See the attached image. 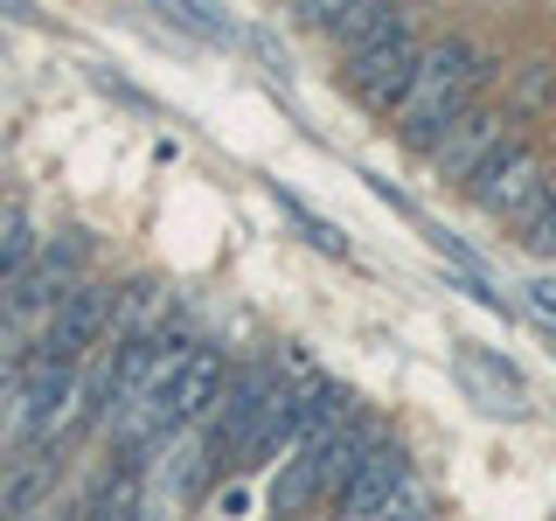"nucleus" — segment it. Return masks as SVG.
<instances>
[{
	"mask_svg": "<svg viewBox=\"0 0 556 521\" xmlns=\"http://www.w3.org/2000/svg\"><path fill=\"white\" fill-rule=\"evenodd\" d=\"M278 390H286V369H278V361H243L237 382H223V404L208 417V452H216V466H237L243 439L257 431V417L271 410Z\"/></svg>",
	"mask_w": 556,
	"mask_h": 521,
	"instance_id": "6",
	"label": "nucleus"
},
{
	"mask_svg": "<svg viewBox=\"0 0 556 521\" xmlns=\"http://www.w3.org/2000/svg\"><path fill=\"white\" fill-rule=\"evenodd\" d=\"M508 126H515L508 104H501V112H494V104H466V112L452 118L439 139H431V153H425L431 174H439V181H452V188H466V181L480 174L486 153H494L501 139H508Z\"/></svg>",
	"mask_w": 556,
	"mask_h": 521,
	"instance_id": "7",
	"label": "nucleus"
},
{
	"mask_svg": "<svg viewBox=\"0 0 556 521\" xmlns=\"http://www.w3.org/2000/svg\"><path fill=\"white\" fill-rule=\"evenodd\" d=\"M486 77H494V63H486L466 35H439V42H425V56H417V84H410V98L396 104V139H404L410 153H431V139H439L452 118L480 98Z\"/></svg>",
	"mask_w": 556,
	"mask_h": 521,
	"instance_id": "1",
	"label": "nucleus"
},
{
	"mask_svg": "<svg viewBox=\"0 0 556 521\" xmlns=\"http://www.w3.org/2000/svg\"><path fill=\"white\" fill-rule=\"evenodd\" d=\"M410 473V459H404V445L396 439H376L369 445V459L355 466V473L341 480V494H334V508L341 514H382V500H390V486Z\"/></svg>",
	"mask_w": 556,
	"mask_h": 521,
	"instance_id": "10",
	"label": "nucleus"
},
{
	"mask_svg": "<svg viewBox=\"0 0 556 521\" xmlns=\"http://www.w3.org/2000/svg\"><path fill=\"white\" fill-rule=\"evenodd\" d=\"M466 188H473V202L486 208V216L515 223V216H529V208L543 202L549 181H543V161H535L529 147H508V139H501V147L480 161V174H473Z\"/></svg>",
	"mask_w": 556,
	"mask_h": 521,
	"instance_id": "8",
	"label": "nucleus"
},
{
	"mask_svg": "<svg viewBox=\"0 0 556 521\" xmlns=\"http://www.w3.org/2000/svg\"><path fill=\"white\" fill-rule=\"evenodd\" d=\"M0 14H8V22H42V14H35V0H0Z\"/></svg>",
	"mask_w": 556,
	"mask_h": 521,
	"instance_id": "22",
	"label": "nucleus"
},
{
	"mask_svg": "<svg viewBox=\"0 0 556 521\" xmlns=\"http://www.w3.org/2000/svg\"><path fill=\"white\" fill-rule=\"evenodd\" d=\"M376 439H390V431H382L376 417L348 410L334 431H320L313 445H300V459H292L286 473L271 480V508H278V514H300V508H320V500H334V494H341V480L355 473L362 459H369V445H376Z\"/></svg>",
	"mask_w": 556,
	"mask_h": 521,
	"instance_id": "2",
	"label": "nucleus"
},
{
	"mask_svg": "<svg viewBox=\"0 0 556 521\" xmlns=\"http://www.w3.org/2000/svg\"><path fill=\"white\" fill-rule=\"evenodd\" d=\"M167 8H174V22H181V28H195L202 42L237 49V22L223 14V0H167Z\"/></svg>",
	"mask_w": 556,
	"mask_h": 521,
	"instance_id": "17",
	"label": "nucleus"
},
{
	"mask_svg": "<svg viewBox=\"0 0 556 521\" xmlns=\"http://www.w3.org/2000/svg\"><path fill=\"white\" fill-rule=\"evenodd\" d=\"M556 104V63H521L515 77H508V118H543Z\"/></svg>",
	"mask_w": 556,
	"mask_h": 521,
	"instance_id": "14",
	"label": "nucleus"
},
{
	"mask_svg": "<svg viewBox=\"0 0 556 521\" xmlns=\"http://www.w3.org/2000/svg\"><path fill=\"white\" fill-rule=\"evenodd\" d=\"M202 508H208V514H251L257 500H251V486H208Z\"/></svg>",
	"mask_w": 556,
	"mask_h": 521,
	"instance_id": "21",
	"label": "nucleus"
},
{
	"mask_svg": "<svg viewBox=\"0 0 556 521\" xmlns=\"http://www.w3.org/2000/svg\"><path fill=\"white\" fill-rule=\"evenodd\" d=\"M8 216H14V208H8V202H0V230H8Z\"/></svg>",
	"mask_w": 556,
	"mask_h": 521,
	"instance_id": "23",
	"label": "nucleus"
},
{
	"mask_svg": "<svg viewBox=\"0 0 556 521\" xmlns=\"http://www.w3.org/2000/svg\"><path fill=\"white\" fill-rule=\"evenodd\" d=\"M390 22H404V14H396V0H341L334 22H327V35H334L341 56H348V49H362L369 35H382Z\"/></svg>",
	"mask_w": 556,
	"mask_h": 521,
	"instance_id": "13",
	"label": "nucleus"
},
{
	"mask_svg": "<svg viewBox=\"0 0 556 521\" xmlns=\"http://www.w3.org/2000/svg\"><path fill=\"white\" fill-rule=\"evenodd\" d=\"M139 500H147V494H139V466H118V473L84 500V514H104V521H112V514H139Z\"/></svg>",
	"mask_w": 556,
	"mask_h": 521,
	"instance_id": "18",
	"label": "nucleus"
},
{
	"mask_svg": "<svg viewBox=\"0 0 556 521\" xmlns=\"http://www.w3.org/2000/svg\"><path fill=\"white\" fill-rule=\"evenodd\" d=\"M84 265H91V237L84 230L49 237L42 251H35V265L22 271V285L0 300V313H8V320H49V313L70 300V285L84 278Z\"/></svg>",
	"mask_w": 556,
	"mask_h": 521,
	"instance_id": "4",
	"label": "nucleus"
},
{
	"mask_svg": "<svg viewBox=\"0 0 556 521\" xmlns=\"http://www.w3.org/2000/svg\"><path fill=\"white\" fill-rule=\"evenodd\" d=\"M417 56H425V42L410 35V22H390L382 35H369L362 49H348V84L362 91L369 112L396 118V104H404L410 84H417Z\"/></svg>",
	"mask_w": 556,
	"mask_h": 521,
	"instance_id": "3",
	"label": "nucleus"
},
{
	"mask_svg": "<svg viewBox=\"0 0 556 521\" xmlns=\"http://www.w3.org/2000/svg\"><path fill=\"white\" fill-rule=\"evenodd\" d=\"M112 306H118V285H91V278H77L70 300L42 320L35 355H49V361H91V347L112 334Z\"/></svg>",
	"mask_w": 556,
	"mask_h": 521,
	"instance_id": "5",
	"label": "nucleus"
},
{
	"mask_svg": "<svg viewBox=\"0 0 556 521\" xmlns=\"http://www.w3.org/2000/svg\"><path fill=\"white\" fill-rule=\"evenodd\" d=\"M521 306H529V320L556 334V278H535V285H521Z\"/></svg>",
	"mask_w": 556,
	"mask_h": 521,
	"instance_id": "20",
	"label": "nucleus"
},
{
	"mask_svg": "<svg viewBox=\"0 0 556 521\" xmlns=\"http://www.w3.org/2000/svg\"><path fill=\"white\" fill-rule=\"evenodd\" d=\"M161 320H174L167 285H153V278H139V285H118V306H112V334H118V341L153 334Z\"/></svg>",
	"mask_w": 556,
	"mask_h": 521,
	"instance_id": "12",
	"label": "nucleus"
},
{
	"mask_svg": "<svg viewBox=\"0 0 556 521\" xmlns=\"http://www.w3.org/2000/svg\"><path fill=\"white\" fill-rule=\"evenodd\" d=\"M223 382H230V361L216 355V347H202L195 341V355L181 361V390H174V410H181V431L188 424H208L223 404Z\"/></svg>",
	"mask_w": 556,
	"mask_h": 521,
	"instance_id": "11",
	"label": "nucleus"
},
{
	"mask_svg": "<svg viewBox=\"0 0 556 521\" xmlns=\"http://www.w3.org/2000/svg\"><path fill=\"white\" fill-rule=\"evenodd\" d=\"M452 376H459V390L473 396L486 417H529V382H521L494 347L459 341V347H452Z\"/></svg>",
	"mask_w": 556,
	"mask_h": 521,
	"instance_id": "9",
	"label": "nucleus"
},
{
	"mask_svg": "<svg viewBox=\"0 0 556 521\" xmlns=\"http://www.w3.org/2000/svg\"><path fill=\"white\" fill-rule=\"evenodd\" d=\"M278 208H286V223H292V230H300V237H306L320 257H348V251H355V243H348V237H341V230H334V223H327L313 202L292 195V188H278Z\"/></svg>",
	"mask_w": 556,
	"mask_h": 521,
	"instance_id": "15",
	"label": "nucleus"
},
{
	"mask_svg": "<svg viewBox=\"0 0 556 521\" xmlns=\"http://www.w3.org/2000/svg\"><path fill=\"white\" fill-rule=\"evenodd\" d=\"M521 243H529L535 257H556V181L543 188V202L521 216Z\"/></svg>",
	"mask_w": 556,
	"mask_h": 521,
	"instance_id": "19",
	"label": "nucleus"
},
{
	"mask_svg": "<svg viewBox=\"0 0 556 521\" xmlns=\"http://www.w3.org/2000/svg\"><path fill=\"white\" fill-rule=\"evenodd\" d=\"M35 251H42V237H35V223L14 208L8 216V230H0V300H8L14 285H22V271L35 265Z\"/></svg>",
	"mask_w": 556,
	"mask_h": 521,
	"instance_id": "16",
	"label": "nucleus"
}]
</instances>
